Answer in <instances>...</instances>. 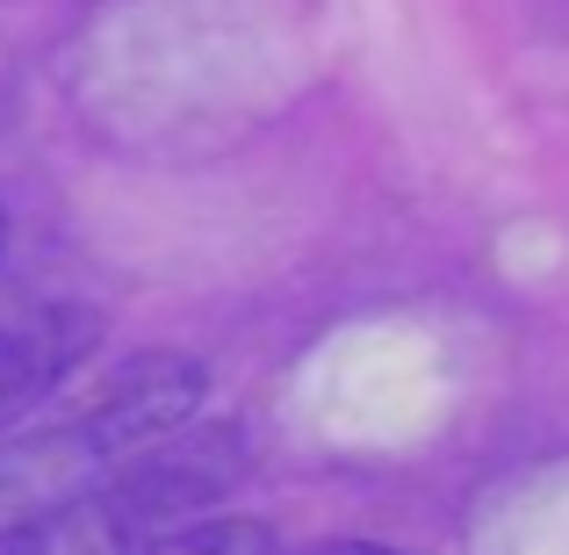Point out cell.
<instances>
[{
    "label": "cell",
    "mask_w": 569,
    "mask_h": 555,
    "mask_svg": "<svg viewBox=\"0 0 569 555\" xmlns=\"http://www.w3.org/2000/svg\"><path fill=\"white\" fill-rule=\"evenodd\" d=\"M94 347H101V318L87 304L8 310V318H0V426L37 412Z\"/></svg>",
    "instance_id": "6da1fadb"
},
{
    "label": "cell",
    "mask_w": 569,
    "mask_h": 555,
    "mask_svg": "<svg viewBox=\"0 0 569 555\" xmlns=\"http://www.w3.org/2000/svg\"><path fill=\"white\" fill-rule=\"evenodd\" d=\"M159 534L116 498L109 484H94L87 498H72L66 513H43L29 519L22 534H8L0 555H144Z\"/></svg>",
    "instance_id": "7a4b0ae2"
},
{
    "label": "cell",
    "mask_w": 569,
    "mask_h": 555,
    "mask_svg": "<svg viewBox=\"0 0 569 555\" xmlns=\"http://www.w3.org/2000/svg\"><path fill=\"white\" fill-rule=\"evenodd\" d=\"M144 555H281V542L260 519H188V527L159 534Z\"/></svg>",
    "instance_id": "3957f363"
},
{
    "label": "cell",
    "mask_w": 569,
    "mask_h": 555,
    "mask_svg": "<svg viewBox=\"0 0 569 555\" xmlns=\"http://www.w3.org/2000/svg\"><path fill=\"white\" fill-rule=\"evenodd\" d=\"M303 555H397V548H382V542H318Z\"/></svg>",
    "instance_id": "277c9868"
},
{
    "label": "cell",
    "mask_w": 569,
    "mask_h": 555,
    "mask_svg": "<svg viewBox=\"0 0 569 555\" xmlns=\"http://www.w3.org/2000/svg\"><path fill=\"white\" fill-rule=\"evenodd\" d=\"M0 246H8V209H0Z\"/></svg>",
    "instance_id": "5b68a950"
}]
</instances>
